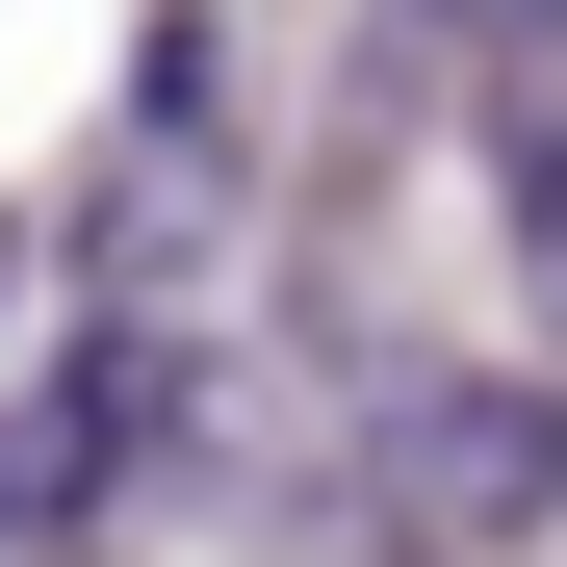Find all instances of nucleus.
Returning a JSON list of instances; mask_svg holds the SVG:
<instances>
[{
    "instance_id": "obj_1",
    "label": "nucleus",
    "mask_w": 567,
    "mask_h": 567,
    "mask_svg": "<svg viewBox=\"0 0 567 567\" xmlns=\"http://www.w3.org/2000/svg\"><path fill=\"white\" fill-rule=\"evenodd\" d=\"M361 516H388L413 567H491L567 516V413L516 388V361H413L388 413H361Z\"/></svg>"
},
{
    "instance_id": "obj_2",
    "label": "nucleus",
    "mask_w": 567,
    "mask_h": 567,
    "mask_svg": "<svg viewBox=\"0 0 567 567\" xmlns=\"http://www.w3.org/2000/svg\"><path fill=\"white\" fill-rule=\"evenodd\" d=\"M130 413H155V336H78L27 413H0V542H52L78 491H104V464H130Z\"/></svg>"
},
{
    "instance_id": "obj_3",
    "label": "nucleus",
    "mask_w": 567,
    "mask_h": 567,
    "mask_svg": "<svg viewBox=\"0 0 567 567\" xmlns=\"http://www.w3.org/2000/svg\"><path fill=\"white\" fill-rule=\"evenodd\" d=\"M413 27H491V52H542V27H567V0H413Z\"/></svg>"
}]
</instances>
